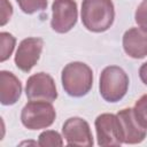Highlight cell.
<instances>
[{"label": "cell", "instance_id": "obj_13", "mask_svg": "<svg viewBox=\"0 0 147 147\" xmlns=\"http://www.w3.org/2000/svg\"><path fill=\"white\" fill-rule=\"evenodd\" d=\"M0 42H1V53H0V62H5L10 57L13 51L15 48L16 39L9 32H0Z\"/></svg>", "mask_w": 147, "mask_h": 147}, {"label": "cell", "instance_id": "obj_19", "mask_svg": "<svg viewBox=\"0 0 147 147\" xmlns=\"http://www.w3.org/2000/svg\"><path fill=\"white\" fill-rule=\"evenodd\" d=\"M139 77L141 79V82L147 85V62L142 63L141 67L139 68Z\"/></svg>", "mask_w": 147, "mask_h": 147}, {"label": "cell", "instance_id": "obj_16", "mask_svg": "<svg viewBox=\"0 0 147 147\" xmlns=\"http://www.w3.org/2000/svg\"><path fill=\"white\" fill-rule=\"evenodd\" d=\"M16 2L25 14H34L47 8V0H16Z\"/></svg>", "mask_w": 147, "mask_h": 147}, {"label": "cell", "instance_id": "obj_17", "mask_svg": "<svg viewBox=\"0 0 147 147\" xmlns=\"http://www.w3.org/2000/svg\"><path fill=\"white\" fill-rule=\"evenodd\" d=\"M136 23L138 24L139 29L147 32V0H142L140 5L137 7L134 14Z\"/></svg>", "mask_w": 147, "mask_h": 147}, {"label": "cell", "instance_id": "obj_3", "mask_svg": "<svg viewBox=\"0 0 147 147\" xmlns=\"http://www.w3.org/2000/svg\"><path fill=\"white\" fill-rule=\"evenodd\" d=\"M129 83V77L121 67L108 65L100 75V94L108 102H117L126 94Z\"/></svg>", "mask_w": 147, "mask_h": 147}, {"label": "cell", "instance_id": "obj_8", "mask_svg": "<svg viewBox=\"0 0 147 147\" xmlns=\"http://www.w3.org/2000/svg\"><path fill=\"white\" fill-rule=\"evenodd\" d=\"M62 134L68 146H93V136L90 125L80 117L68 118L62 126Z\"/></svg>", "mask_w": 147, "mask_h": 147}, {"label": "cell", "instance_id": "obj_4", "mask_svg": "<svg viewBox=\"0 0 147 147\" xmlns=\"http://www.w3.org/2000/svg\"><path fill=\"white\" fill-rule=\"evenodd\" d=\"M56 117L55 109L49 101L30 100L22 109V124L29 130H40L51 126Z\"/></svg>", "mask_w": 147, "mask_h": 147}, {"label": "cell", "instance_id": "obj_5", "mask_svg": "<svg viewBox=\"0 0 147 147\" xmlns=\"http://www.w3.org/2000/svg\"><path fill=\"white\" fill-rule=\"evenodd\" d=\"M94 125L99 146H119L123 144V130L117 115L101 114L96 117Z\"/></svg>", "mask_w": 147, "mask_h": 147}, {"label": "cell", "instance_id": "obj_18", "mask_svg": "<svg viewBox=\"0 0 147 147\" xmlns=\"http://www.w3.org/2000/svg\"><path fill=\"white\" fill-rule=\"evenodd\" d=\"M0 25L3 26L11 17L13 7L8 0H0Z\"/></svg>", "mask_w": 147, "mask_h": 147}, {"label": "cell", "instance_id": "obj_1", "mask_svg": "<svg viewBox=\"0 0 147 147\" xmlns=\"http://www.w3.org/2000/svg\"><path fill=\"white\" fill-rule=\"evenodd\" d=\"M80 17L88 31L96 33L107 31L115 18L114 3L111 0H83Z\"/></svg>", "mask_w": 147, "mask_h": 147}, {"label": "cell", "instance_id": "obj_9", "mask_svg": "<svg viewBox=\"0 0 147 147\" xmlns=\"http://www.w3.org/2000/svg\"><path fill=\"white\" fill-rule=\"evenodd\" d=\"M44 41L41 38L30 37L23 39L16 51L15 54V64L23 72H29L38 62L41 51H42Z\"/></svg>", "mask_w": 147, "mask_h": 147}, {"label": "cell", "instance_id": "obj_14", "mask_svg": "<svg viewBox=\"0 0 147 147\" xmlns=\"http://www.w3.org/2000/svg\"><path fill=\"white\" fill-rule=\"evenodd\" d=\"M38 145L41 147H49V146L57 147V146L63 145V140L59 132L53 131V130H46L39 134Z\"/></svg>", "mask_w": 147, "mask_h": 147}, {"label": "cell", "instance_id": "obj_12", "mask_svg": "<svg viewBox=\"0 0 147 147\" xmlns=\"http://www.w3.org/2000/svg\"><path fill=\"white\" fill-rule=\"evenodd\" d=\"M22 84L20 79L9 71H0V101L3 106L16 103L21 96Z\"/></svg>", "mask_w": 147, "mask_h": 147}, {"label": "cell", "instance_id": "obj_10", "mask_svg": "<svg viewBox=\"0 0 147 147\" xmlns=\"http://www.w3.org/2000/svg\"><path fill=\"white\" fill-rule=\"evenodd\" d=\"M116 115L121 121L123 130V144H140L146 138L147 130L138 123L132 108L122 109Z\"/></svg>", "mask_w": 147, "mask_h": 147}, {"label": "cell", "instance_id": "obj_11", "mask_svg": "<svg viewBox=\"0 0 147 147\" xmlns=\"http://www.w3.org/2000/svg\"><path fill=\"white\" fill-rule=\"evenodd\" d=\"M124 52L133 59L147 56V32L138 28H131L123 36Z\"/></svg>", "mask_w": 147, "mask_h": 147}, {"label": "cell", "instance_id": "obj_2", "mask_svg": "<svg viewBox=\"0 0 147 147\" xmlns=\"http://www.w3.org/2000/svg\"><path fill=\"white\" fill-rule=\"evenodd\" d=\"M63 90L74 98L86 95L93 85L92 69L83 62L68 63L61 74Z\"/></svg>", "mask_w": 147, "mask_h": 147}, {"label": "cell", "instance_id": "obj_6", "mask_svg": "<svg viewBox=\"0 0 147 147\" xmlns=\"http://www.w3.org/2000/svg\"><path fill=\"white\" fill-rule=\"evenodd\" d=\"M78 9L75 0H54L52 3L51 26L57 33L70 31L77 23Z\"/></svg>", "mask_w": 147, "mask_h": 147}, {"label": "cell", "instance_id": "obj_15", "mask_svg": "<svg viewBox=\"0 0 147 147\" xmlns=\"http://www.w3.org/2000/svg\"><path fill=\"white\" fill-rule=\"evenodd\" d=\"M132 109L138 123L144 129L147 130V94H144L142 96H140L134 103V107Z\"/></svg>", "mask_w": 147, "mask_h": 147}, {"label": "cell", "instance_id": "obj_7", "mask_svg": "<svg viewBox=\"0 0 147 147\" xmlns=\"http://www.w3.org/2000/svg\"><path fill=\"white\" fill-rule=\"evenodd\" d=\"M25 94L29 100L55 101L57 91L53 77L46 72H38L30 76L26 80Z\"/></svg>", "mask_w": 147, "mask_h": 147}]
</instances>
